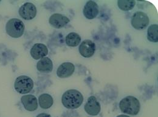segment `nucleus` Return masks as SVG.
<instances>
[{
	"label": "nucleus",
	"mask_w": 158,
	"mask_h": 117,
	"mask_svg": "<svg viewBox=\"0 0 158 117\" xmlns=\"http://www.w3.org/2000/svg\"><path fill=\"white\" fill-rule=\"evenodd\" d=\"M83 101V96L76 89L66 91L61 97V103L64 108L69 109H77Z\"/></svg>",
	"instance_id": "nucleus-1"
},
{
	"label": "nucleus",
	"mask_w": 158,
	"mask_h": 117,
	"mask_svg": "<svg viewBox=\"0 0 158 117\" xmlns=\"http://www.w3.org/2000/svg\"><path fill=\"white\" fill-rule=\"evenodd\" d=\"M119 108L123 113L131 115H136L140 111V104L137 98L127 96L120 101Z\"/></svg>",
	"instance_id": "nucleus-2"
},
{
	"label": "nucleus",
	"mask_w": 158,
	"mask_h": 117,
	"mask_svg": "<svg viewBox=\"0 0 158 117\" xmlns=\"http://www.w3.org/2000/svg\"><path fill=\"white\" fill-rule=\"evenodd\" d=\"M25 25L21 20L12 18L9 20L6 25L7 34L13 38L21 37L24 32Z\"/></svg>",
	"instance_id": "nucleus-3"
},
{
	"label": "nucleus",
	"mask_w": 158,
	"mask_h": 117,
	"mask_svg": "<svg viewBox=\"0 0 158 117\" xmlns=\"http://www.w3.org/2000/svg\"><path fill=\"white\" fill-rule=\"evenodd\" d=\"M34 88V81L32 78L26 76H21L16 78L14 83L15 91L21 94L29 93Z\"/></svg>",
	"instance_id": "nucleus-4"
},
{
	"label": "nucleus",
	"mask_w": 158,
	"mask_h": 117,
	"mask_svg": "<svg viewBox=\"0 0 158 117\" xmlns=\"http://www.w3.org/2000/svg\"><path fill=\"white\" fill-rule=\"evenodd\" d=\"M150 19L148 15L143 12H135L131 18V24L133 28L138 30L145 29L149 24Z\"/></svg>",
	"instance_id": "nucleus-5"
},
{
	"label": "nucleus",
	"mask_w": 158,
	"mask_h": 117,
	"mask_svg": "<svg viewBox=\"0 0 158 117\" xmlns=\"http://www.w3.org/2000/svg\"><path fill=\"white\" fill-rule=\"evenodd\" d=\"M37 8L31 2H26L20 7L19 13L23 20L29 21L33 20L37 15Z\"/></svg>",
	"instance_id": "nucleus-6"
},
{
	"label": "nucleus",
	"mask_w": 158,
	"mask_h": 117,
	"mask_svg": "<svg viewBox=\"0 0 158 117\" xmlns=\"http://www.w3.org/2000/svg\"><path fill=\"white\" fill-rule=\"evenodd\" d=\"M80 54L85 58L92 57L96 51V45L94 42L91 40H83L79 48Z\"/></svg>",
	"instance_id": "nucleus-7"
},
{
	"label": "nucleus",
	"mask_w": 158,
	"mask_h": 117,
	"mask_svg": "<svg viewBox=\"0 0 158 117\" xmlns=\"http://www.w3.org/2000/svg\"><path fill=\"white\" fill-rule=\"evenodd\" d=\"M84 109L85 112L91 116H96L99 114L101 110V106L94 96H91L88 98Z\"/></svg>",
	"instance_id": "nucleus-8"
},
{
	"label": "nucleus",
	"mask_w": 158,
	"mask_h": 117,
	"mask_svg": "<svg viewBox=\"0 0 158 117\" xmlns=\"http://www.w3.org/2000/svg\"><path fill=\"white\" fill-rule=\"evenodd\" d=\"M83 13L86 18L93 20L96 18L99 14V6L94 1H88L85 4Z\"/></svg>",
	"instance_id": "nucleus-9"
},
{
	"label": "nucleus",
	"mask_w": 158,
	"mask_h": 117,
	"mask_svg": "<svg viewBox=\"0 0 158 117\" xmlns=\"http://www.w3.org/2000/svg\"><path fill=\"white\" fill-rule=\"evenodd\" d=\"M48 48L44 44L37 43L32 46L30 51V54L34 59L39 60L45 58L48 55Z\"/></svg>",
	"instance_id": "nucleus-10"
},
{
	"label": "nucleus",
	"mask_w": 158,
	"mask_h": 117,
	"mask_svg": "<svg viewBox=\"0 0 158 117\" xmlns=\"http://www.w3.org/2000/svg\"><path fill=\"white\" fill-rule=\"evenodd\" d=\"M21 101L24 109L27 111L33 112L36 111L38 108V100L33 95L28 94L23 96L21 98Z\"/></svg>",
	"instance_id": "nucleus-11"
},
{
	"label": "nucleus",
	"mask_w": 158,
	"mask_h": 117,
	"mask_svg": "<svg viewBox=\"0 0 158 117\" xmlns=\"http://www.w3.org/2000/svg\"><path fill=\"white\" fill-rule=\"evenodd\" d=\"M75 71V66L71 62H64L61 64L57 70V75L61 78L71 77Z\"/></svg>",
	"instance_id": "nucleus-12"
},
{
	"label": "nucleus",
	"mask_w": 158,
	"mask_h": 117,
	"mask_svg": "<svg viewBox=\"0 0 158 117\" xmlns=\"http://www.w3.org/2000/svg\"><path fill=\"white\" fill-rule=\"evenodd\" d=\"M70 20L66 16L60 14L54 13L49 18V22L50 25L56 28H61L64 27L69 22Z\"/></svg>",
	"instance_id": "nucleus-13"
},
{
	"label": "nucleus",
	"mask_w": 158,
	"mask_h": 117,
	"mask_svg": "<svg viewBox=\"0 0 158 117\" xmlns=\"http://www.w3.org/2000/svg\"><path fill=\"white\" fill-rule=\"evenodd\" d=\"M37 69L41 73H49L53 70V63L51 58L47 57L41 58L37 62Z\"/></svg>",
	"instance_id": "nucleus-14"
},
{
	"label": "nucleus",
	"mask_w": 158,
	"mask_h": 117,
	"mask_svg": "<svg viewBox=\"0 0 158 117\" xmlns=\"http://www.w3.org/2000/svg\"><path fill=\"white\" fill-rule=\"evenodd\" d=\"M39 103L41 109H48L53 105L54 100L49 94H42L39 98Z\"/></svg>",
	"instance_id": "nucleus-15"
},
{
	"label": "nucleus",
	"mask_w": 158,
	"mask_h": 117,
	"mask_svg": "<svg viewBox=\"0 0 158 117\" xmlns=\"http://www.w3.org/2000/svg\"><path fill=\"white\" fill-rule=\"evenodd\" d=\"M65 41L68 46L76 47L80 44L81 42V37L79 34L75 32H71L66 36Z\"/></svg>",
	"instance_id": "nucleus-16"
},
{
	"label": "nucleus",
	"mask_w": 158,
	"mask_h": 117,
	"mask_svg": "<svg viewBox=\"0 0 158 117\" xmlns=\"http://www.w3.org/2000/svg\"><path fill=\"white\" fill-rule=\"evenodd\" d=\"M147 39L152 42H158V24H152L149 26L147 30Z\"/></svg>",
	"instance_id": "nucleus-17"
},
{
	"label": "nucleus",
	"mask_w": 158,
	"mask_h": 117,
	"mask_svg": "<svg viewBox=\"0 0 158 117\" xmlns=\"http://www.w3.org/2000/svg\"><path fill=\"white\" fill-rule=\"evenodd\" d=\"M136 4L135 0H118V8L123 11H129L132 10Z\"/></svg>",
	"instance_id": "nucleus-18"
},
{
	"label": "nucleus",
	"mask_w": 158,
	"mask_h": 117,
	"mask_svg": "<svg viewBox=\"0 0 158 117\" xmlns=\"http://www.w3.org/2000/svg\"><path fill=\"white\" fill-rule=\"evenodd\" d=\"M36 117H52L49 114H46V113H41L40 114Z\"/></svg>",
	"instance_id": "nucleus-19"
},
{
	"label": "nucleus",
	"mask_w": 158,
	"mask_h": 117,
	"mask_svg": "<svg viewBox=\"0 0 158 117\" xmlns=\"http://www.w3.org/2000/svg\"><path fill=\"white\" fill-rule=\"evenodd\" d=\"M116 117H130L128 115H119L118 116H117Z\"/></svg>",
	"instance_id": "nucleus-20"
},
{
	"label": "nucleus",
	"mask_w": 158,
	"mask_h": 117,
	"mask_svg": "<svg viewBox=\"0 0 158 117\" xmlns=\"http://www.w3.org/2000/svg\"><path fill=\"white\" fill-rule=\"evenodd\" d=\"M0 2H1V1H0Z\"/></svg>",
	"instance_id": "nucleus-21"
}]
</instances>
